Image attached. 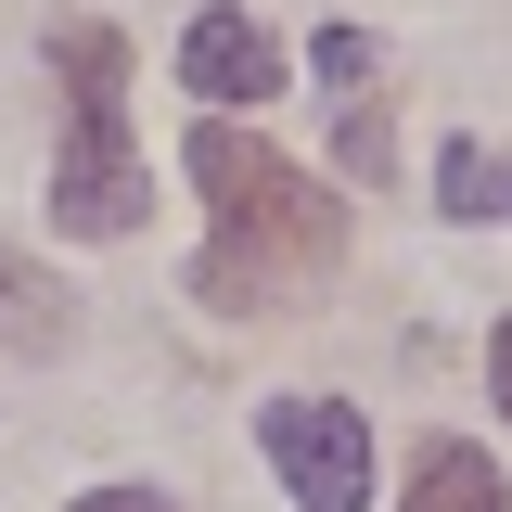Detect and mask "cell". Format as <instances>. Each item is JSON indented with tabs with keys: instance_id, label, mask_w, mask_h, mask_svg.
Masks as SVG:
<instances>
[{
	"instance_id": "obj_10",
	"label": "cell",
	"mask_w": 512,
	"mask_h": 512,
	"mask_svg": "<svg viewBox=\"0 0 512 512\" xmlns=\"http://www.w3.org/2000/svg\"><path fill=\"white\" fill-rule=\"evenodd\" d=\"M64 512H180V500H167V487H77Z\"/></svg>"
},
{
	"instance_id": "obj_7",
	"label": "cell",
	"mask_w": 512,
	"mask_h": 512,
	"mask_svg": "<svg viewBox=\"0 0 512 512\" xmlns=\"http://www.w3.org/2000/svg\"><path fill=\"white\" fill-rule=\"evenodd\" d=\"M436 205H448V218H512V154L448 141V154H436Z\"/></svg>"
},
{
	"instance_id": "obj_6",
	"label": "cell",
	"mask_w": 512,
	"mask_h": 512,
	"mask_svg": "<svg viewBox=\"0 0 512 512\" xmlns=\"http://www.w3.org/2000/svg\"><path fill=\"white\" fill-rule=\"evenodd\" d=\"M0 346H26V359H52V346H64V295H52V269H26L13 244H0Z\"/></svg>"
},
{
	"instance_id": "obj_3",
	"label": "cell",
	"mask_w": 512,
	"mask_h": 512,
	"mask_svg": "<svg viewBox=\"0 0 512 512\" xmlns=\"http://www.w3.org/2000/svg\"><path fill=\"white\" fill-rule=\"evenodd\" d=\"M256 436L282 461L295 512H372V423H359L346 397H269Z\"/></svg>"
},
{
	"instance_id": "obj_8",
	"label": "cell",
	"mask_w": 512,
	"mask_h": 512,
	"mask_svg": "<svg viewBox=\"0 0 512 512\" xmlns=\"http://www.w3.org/2000/svg\"><path fill=\"white\" fill-rule=\"evenodd\" d=\"M333 154H346L359 180H384V167H397V141H384V116H372V103H346V116H333Z\"/></svg>"
},
{
	"instance_id": "obj_2",
	"label": "cell",
	"mask_w": 512,
	"mask_h": 512,
	"mask_svg": "<svg viewBox=\"0 0 512 512\" xmlns=\"http://www.w3.org/2000/svg\"><path fill=\"white\" fill-rule=\"evenodd\" d=\"M141 154H128V39L116 26H64V167H52V231L116 244L141 231Z\"/></svg>"
},
{
	"instance_id": "obj_4",
	"label": "cell",
	"mask_w": 512,
	"mask_h": 512,
	"mask_svg": "<svg viewBox=\"0 0 512 512\" xmlns=\"http://www.w3.org/2000/svg\"><path fill=\"white\" fill-rule=\"evenodd\" d=\"M180 77L205 90V103H269V90H282V39H269L256 13H231V0H218V13H192Z\"/></svg>"
},
{
	"instance_id": "obj_5",
	"label": "cell",
	"mask_w": 512,
	"mask_h": 512,
	"mask_svg": "<svg viewBox=\"0 0 512 512\" xmlns=\"http://www.w3.org/2000/svg\"><path fill=\"white\" fill-rule=\"evenodd\" d=\"M410 512H512V487H500L487 448L436 436V448H423V474H410Z\"/></svg>"
},
{
	"instance_id": "obj_11",
	"label": "cell",
	"mask_w": 512,
	"mask_h": 512,
	"mask_svg": "<svg viewBox=\"0 0 512 512\" xmlns=\"http://www.w3.org/2000/svg\"><path fill=\"white\" fill-rule=\"evenodd\" d=\"M487 397H500V423H512V320L487 333Z\"/></svg>"
},
{
	"instance_id": "obj_1",
	"label": "cell",
	"mask_w": 512,
	"mask_h": 512,
	"mask_svg": "<svg viewBox=\"0 0 512 512\" xmlns=\"http://www.w3.org/2000/svg\"><path fill=\"white\" fill-rule=\"evenodd\" d=\"M192 180L218 205V231L192 256V295L218 320H282V308H308L320 282L346 269V205H333L295 154H269L256 128L205 116L192 128Z\"/></svg>"
},
{
	"instance_id": "obj_9",
	"label": "cell",
	"mask_w": 512,
	"mask_h": 512,
	"mask_svg": "<svg viewBox=\"0 0 512 512\" xmlns=\"http://www.w3.org/2000/svg\"><path fill=\"white\" fill-rule=\"evenodd\" d=\"M372 39H359V26H320V77H333V90H372Z\"/></svg>"
}]
</instances>
